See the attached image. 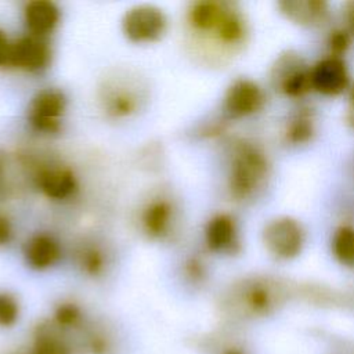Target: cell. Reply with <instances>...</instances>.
Listing matches in <instances>:
<instances>
[{"instance_id":"20","label":"cell","mask_w":354,"mask_h":354,"mask_svg":"<svg viewBox=\"0 0 354 354\" xmlns=\"http://www.w3.org/2000/svg\"><path fill=\"white\" fill-rule=\"evenodd\" d=\"M76 263L83 274L91 278L102 275L105 270V254L97 245H83L76 252Z\"/></svg>"},{"instance_id":"27","label":"cell","mask_w":354,"mask_h":354,"mask_svg":"<svg viewBox=\"0 0 354 354\" xmlns=\"http://www.w3.org/2000/svg\"><path fill=\"white\" fill-rule=\"evenodd\" d=\"M12 238V225L10 218L0 213V246L7 245Z\"/></svg>"},{"instance_id":"14","label":"cell","mask_w":354,"mask_h":354,"mask_svg":"<svg viewBox=\"0 0 354 354\" xmlns=\"http://www.w3.org/2000/svg\"><path fill=\"white\" fill-rule=\"evenodd\" d=\"M24 257L32 270L43 271L53 267L61 259V246L53 235L37 232L25 242Z\"/></svg>"},{"instance_id":"9","label":"cell","mask_w":354,"mask_h":354,"mask_svg":"<svg viewBox=\"0 0 354 354\" xmlns=\"http://www.w3.org/2000/svg\"><path fill=\"white\" fill-rule=\"evenodd\" d=\"M272 79L278 90L290 98L303 97L313 88L310 68L299 55H282L274 66Z\"/></svg>"},{"instance_id":"22","label":"cell","mask_w":354,"mask_h":354,"mask_svg":"<svg viewBox=\"0 0 354 354\" xmlns=\"http://www.w3.org/2000/svg\"><path fill=\"white\" fill-rule=\"evenodd\" d=\"M290 144H306L314 136V119L308 109H300L288 123L285 131Z\"/></svg>"},{"instance_id":"21","label":"cell","mask_w":354,"mask_h":354,"mask_svg":"<svg viewBox=\"0 0 354 354\" xmlns=\"http://www.w3.org/2000/svg\"><path fill=\"white\" fill-rule=\"evenodd\" d=\"M332 252L340 264L354 268V227L342 225L335 231Z\"/></svg>"},{"instance_id":"1","label":"cell","mask_w":354,"mask_h":354,"mask_svg":"<svg viewBox=\"0 0 354 354\" xmlns=\"http://www.w3.org/2000/svg\"><path fill=\"white\" fill-rule=\"evenodd\" d=\"M268 174V162L264 152L254 144L241 141L232 149L228 191L236 201L250 198Z\"/></svg>"},{"instance_id":"3","label":"cell","mask_w":354,"mask_h":354,"mask_svg":"<svg viewBox=\"0 0 354 354\" xmlns=\"http://www.w3.org/2000/svg\"><path fill=\"white\" fill-rule=\"evenodd\" d=\"M167 29L166 14L155 6H134L122 18V32L131 43H153Z\"/></svg>"},{"instance_id":"6","label":"cell","mask_w":354,"mask_h":354,"mask_svg":"<svg viewBox=\"0 0 354 354\" xmlns=\"http://www.w3.org/2000/svg\"><path fill=\"white\" fill-rule=\"evenodd\" d=\"M264 104V93L260 86L246 77L234 80L223 100L224 113L231 119H239L256 113Z\"/></svg>"},{"instance_id":"17","label":"cell","mask_w":354,"mask_h":354,"mask_svg":"<svg viewBox=\"0 0 354 354\" xmlns=\"http://www.w3.org/2000/svg\"><path fill=\"white\" fill-rule=\"evenodd\" d=\"M227 3L214 0H201L191 4L187 12V21L196 33L213 32L217 26Z\"/></svg>"},{"instance_id":"10","label":"cell","mask_w":354,"mask_h":354,"mask_svg":"<svg viewBox=\"0 0 354 354\" xmlns=\"http://www.w3.org/2000/svg\"><path fill=\"white\" fill-rule=\"evenodd\" d=\"M313 90L325 95H337L350 84V75L342 57L328 55L310 68Z\"/></svg>"},{"instance_id":"23","label":"cell","mask_w":354,"mask_h":354,"mask_svg":"<svg viewBox=\"0 0 354 354\" xmlns=\"http://www.w3.org/2000/svg\"><path fill=\"white\" fill-rule=\"evenodd\" d=\"M21 318V304L18 299L6 290H0V328L10 329Z\"/></svg>"},{"instance_id":"5","label":"cell","mask_w":354,"mask_h":354,"mask_svg":"<svg viewBox=\"0 0 354 354\" xmlns=\"http://www.w3.org/2000/svg\"><path fill=\"white\" fill-rule=\"evenodd\" d=\"M51 61V47L47 37L25 33L12 40L8 66L36 73L48 66Z\"/></svg>"},{"instance_id":"30","label":"cell","mask_w":354,"mask_h":354,"mask_svg":"<svg viewBox=\"0 0 354 354\" xmlns=\"http://www.w3.org/2000/svg\"><path fill=\"white\" fill-rule=\"evenodd\" d=\"M1 178H3V162L0 159V184H1Z\"/></svg>"},{"instance_id":"26","label":"cell","mask_w":354,"mask_h":354,"mask_svg":"<svg viewBox=\"0 0 354 354\" xmlns=\"http://www.w3.org/2000/svg\"><path fill=\"white\" fill-rule=\"evenodd\" d=\"M11 44L12 40H10L7 33L0 28V66H8Z\"/></svg>"},{"instance_id":"2","label":"cell","mask_w":354,"mask_h":354,"mask_svg":"<svg viewBox=\"0 0 354 354\" xmlns=\"http://www.w3.org/2000/svg\"><path fill=\"white\" fill-rule=\"evenodd\" d=\"M66 111V97L62 90L46 87L39 90L28 105V122L41 134H55L61 129Z\"/></svg>"},{"instance_id":"13","label":"cell","mask_w":354,"mask_h":354,"mask_svg":"<svg viewBox=\"0 0 354 354\" xmlns=\"http://www.w3.org/2000/svg\"><path fill=\"white\" fill-rule=\"evenodd\" d=\"M278 7L289 21L300 26L318 28L329 18V6L324 0H283Z\"/></svg>"},{"instance_id":"8","label":"cell","mask_w":354,"mask_h":354,"mask_svg":"<svg viewBox=\"0 0 354 354\" xmlns=\"http://www.w3.org/2000/svg\"><path fill=\"white\" fill-rule=\"evenodd\" d=\"M281 297V288L268 278L243 281L234 292V299L248 313L264 314L275 307Z\"/></svg>"},{"instance_id":"24","label":"cell","mask_w":354,"mask_h":354,"mask_svg":"<svg viewBox=\"0 0 354 354\" xmlns=\"http://www.w3.org/2000/svg\"><path fill=\"white\" fill-rule=\"evenodd\" d=\"M351 43V35L346 29H335L328 36V47L330 50V55L340 57Z\"/></svg>"},{"instance_id":"15","label":"cell","mask_w":354,"mask_h":354,"mask_svg":"<svg viewBox=\"0 0 354 354\" xmlns=\"http://www.w3.org/2000/svg\"><path fill=\"white\" fill-rule=\"evenodd\" d=\"M205 243L214 253H232L238 248L235 220L225 213L213 216L205 227Z\"/></svg>"},{"instance_id":"4","label":"cell","mask_w":354,"mask_h":354,"mask_svg":"<svg viewBox=\"0 0 354 354\" xmlns=\"http://www.w3.org/2000/svg\"><path fill=\"white\" fill-rule=\"evenodd\" d=\"M263 243L270 254L289 260L296 257L304 245V231L292 217H278L263 230Z\"/></svg>"},{"instance_id":"18","label":"cell","mask_w":354,"mask_h":354,"mask_svg":"<svg viewBox=\"0 0 354 354\" xmlns=\"http://www.w3.org/2000/svg\"><path fill=\"white\" fill-rule=\"evenodd\" d=\"M104 111L115 119L127 118L136 112L138 100L136 94L126 87H109L105 90L102 97Z\"/></svg>"},{"instance_id":"19","label":"cell","mask_w":354,"mask_h":354,"mask_svg":"<svg viewBox=\"0 0 354 354\" xmlns=\"http://www.w3.org/2000/svg\"><path fill=\"white\" fill-rule=\"evenodd\" d=\"M214 36L217 40L225 46H235L243 40L245 36V22L242 15L228 4L214 28Z\"/></svg>"},{"instance_id":"29","label":"cell","mask_w":354,"mask_h":354,"mask_svg":"<svg viewBox=\"0 0 354 354\" xmlns=\"http://www.w3.org/2000/svg\"><path fill=\"white\" fill-rule=\"evenodd\" d=\"M348 97H350V102H351V106L354 108V84L350 87V94H348Z\"/></svg>"},{"instance_id":"25","label":"cell","mask_w":354,"mask_h":354,"mask_svg":"<svg viewBox=\"0 0 354 354\" xmlns=\"http://www.w3.org/2000/svg\"><path fill=\"white\" fill-rule=\"evenodd\" d=\"M184 274H185V277L191 282H194V283L201 282L203 279V277H205L203 263L199 259H196V257L188 259L185 261V264H184Z\"/></svg>"},{"instance_id":"28","label":"cell","mask_w":354,"mask_h":354,"mask_svg":"<svg viewBox=\"0 0 354 354\" xmlns=\"http://www.w3.org/2000/svg\"><path fill=\"white\" fill-rule=\"evenodd\" d=\"M344 19L347 24V30L354 33V1H348L344 7Z\"/></svg>"},{"instance_id":"12","label":"cell","mask_w":354,"mask_h":354,"mask_svg":"<svg viewBox=\"0 0 354 354\" xmlns=\"http://www.w3.org/2000/svg\"><path fill=\"white\" fill-rule=\"evenodd\" d=\"M22 19L28 33L47 37L58 26L61 10L51 0H32L25 4Z\"/></svg>"},{"instance_id":"11","label":"cell","mask_w":354,"mask_h":354,"mask_svg":"<svg viewBox=\"0 0 354 354\" xmlns=\"http://www.w3.org/2000/svg\"><path fill=\"white\" fill-rule=\"evenodd\" d=\"M36 187L51 201L69 199L77 189V178L72 169L61 165L40 167L35 176Z\"/></svg>"},{"instance_id":"7","label":"cell","mask_w":354,"mask_h":354,"mask_svg":"<svg viewBox=\"0 0 354 354\" xmlns=\"http://www.w3.org/2000/svg\"><path fill=\"white\" fill-rule=\"evenodd\" d=\"M24 348L26 354H77L72 337L50 318L33 326Z\"/></svg>"},{"instance_id":"16","label":"cell","mask_w":354,"mask_h":354,"mask_svg":"<svg viewBox=\"0 0 354 354\" xmlns=\"http://www.w3.org/2000/svg\"><path fill=\"white\" fill-rule=\"evenodd\" d=\"M174 218V207L165 198L152 199L141 212V228L151 239L165 238Z\"/></svg>"}]
</instances>
